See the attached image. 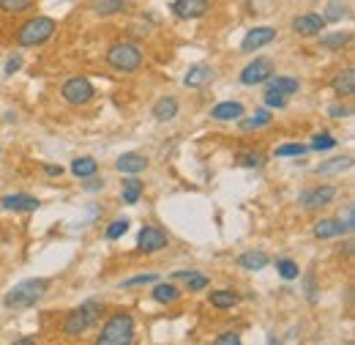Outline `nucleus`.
Here are the masks:
<instances>
[{
  "label": "nucleus",
  "mask_w": 355,
  "mask_h": 345,
  "mask_svg": "<svg viewBox=\"0 0 355 345\" xmlns=\"http://www.w3.org/2000/svg\"><path fill=\"white\" fill-rule=\"evenodd\" d=\"M208 299H210V307H216V310H232V307L241 302V296H238L235 291H230V288L213 291Z\"/></svg>",
  "instance_id": "22"
},
{
  "label": "nucleus",
  "mask_w": 355,
  "mask_h": 345,
  "mask_svg": "<svg viewBox=\"0 0 355 345\" xmlns=\"http://www.w3.org/2000/svg\"><path fill=\"white\" fill-rule=\"evenodd\" d=\"M126 230H129V219H126V217H123V219H112L110 228H107V239L115 241V239H121Z\"/></svg>",
  "instance_id": "36"
},
{
  "label": "nucleus",
  "mask_w": 355,
  "mask_h": 345,
  "mask_svg": "<svg viewBox=\"0 0 355 345\" xmlns=\"http://www.w3.org/2000/svg\"><path fill=\"white\" fill-rule=\"evenodd\" d=\"M268 255L262 252V250H246V252H241V258H238V266L243 269V272H262L265 266H268Z\"/></svg>",
  "instance_id": "16"
},
{
  "label": "nucleus",
  "mask_w": 355,
  "mask_h": 345,
  "mask_svg": "<svg viewBox=\"0 0 355 345\" xmlns=\"http://www.w3.org/2000/svg\"><path fill=\"white\" fill-rule=\"evenodd\" d=\"M273 38H276V30H273V27H254V30L246 33L241 49H243V52H257V49H262L265 44H271Z\"/></svg>",
  "instance_id": "12"
},
{
  "label": "nucleus",
  "mask_w": 355,
  "mask_h": 345,
  "mask_svg": "<svg viewBox=\"0 0 355 345\" xmlns=\"http://www.w3.org/2000/svg\"><path fill=\"white\" fill-rule=\"evenodd\" d=\"M170 8L178 19H199L210 11V0H175Z\"/></svg>",
  "instance_id": "9"
},
{
  "label": "nucleus",
  "mask_w": 355,
  "mask_h": 345,
  "mask_svg": "<svg viewBox=\"0 0 355 345\" xmlns=\"http://www.w3.org/2000/svg\"><path fill=\"white\" fill-rule=\"evenodd\" d=\"M151 296L159 305H175L178 299H180V288H178L175 283H156Z\"/></svg>",
  "instance_id": "21"
},
{
  "label": "nucleus",
  "mask_w": 355,
  "mask_h": 345,
  "mask_svg": "<svg viewBox=\"0 0 355 345\" xmlns=\"http://www.w3.org/2000/svg\"><path fill=\"white\" fill-rule=\"evenodd\" d=\"M175 115H178V99L175 96H162V99L154 104V118H156V121L167 123V121H173Z\"/></svg>",
  "instance_id": "20"
},
{
  "label": "nucleus",
  "mask_w": 355,
  "mask_h": 345,
  "mask_svg": "<svg viewBox=\"0 0 355 345\" xmlns=\"http://www.w3.org/2000/svg\"><path fill=\"white\" fill-rule=\"evenodd\" d=\"M0 206L5 211H36L41 203H38V198H30V195H5L0 200Z\"/></svg>",
  "instance_id": "15"
},
{
  "label": "nucleus",
  "mask_w": 355,
  "mask_h": 345,
  "mask_svg": "<svg viewBox=\"0 0 355 345\" xmlns=\"http://www.w3.org/2000/svg\"><path fill=\"white\" fill-rule=\"evenodd\" d=\"M265 85H268V91H279V93H284V96H293V93H298L301 91V82L295 80V77H282V74H271L268 80H265Z\"/></svg>",
  "instance_id": "18"
},
{
  "label": "nucleus",
  "mask_w": 355,
  "mask_h": 345,
  "mask_svg": "<svg viewBox=\"0 0 355 345\" xmlns=\"http://www.w3.org/2000/svg\"><path fill=\"white\" fill-rule=\"evenodd\" d=\"M213 343L216 345H238L241 343V335H238V332H221Z\"/></svg>",
  "instance_id": "41"
},
{
  "label": "nucleus",
  "mask_w": 355,
  "mask_h": 345,
  "mask_svg": "<svg viewBox=\"0 0 355 345\" xmlns=\"http://www.w3.org/2000/svg\"><path fill=\"white\" fill-rule=\"evenodd\" d=\"M317 38H320V47L323 49H342V47L350 44V33L347 30H334V33H326L323 30Z\"/></svg>",
  "instance_id": "23"
},
{
  "label": "nucleus",
  "mask_w": 355,
  "mask_h": 345,
  "mask_svg": "<svg viewBox=\"0 0 355 345\" xmlns=\"http://www.w3.org/2000/svg\"><path fill=\"white\" fill-rule=\"evenodd\" d=\"M342 222V228H345V233L350 236L355 230V209L353 206H347V211H345V219H339Z\"/></svg>",
  "instance_id": "40"
},
{
  "label": "nucleus",
  "mask_w": 355,
  "mask_h": 345,
  "mask_svg": "<svg viewBox=\"0 0 355 345\" xmlns=\"http://www.w3.org/2000/svg\"><path fill=\"white\" fill-rule=\"evenodd\" d=\"M331 115H334V118H342V115H350V110L342 107V104H336V107H331Z\"/></svg>",
  "instance_id": "44"
},
{
  "label": "nucleus",
  "mask_w": 355,
  "mask_h": 345,
  "mask_svg": "<svg viewBox=\"0 0 355 345\" xmlns=\"http://www.w3.org/2000/svg\"><path fill=\"white\" fill-rule=\"evenodd\" d=\"M265 104H268V107H279V110H282V107H287V96H284V93H279V91H268V93H265Z\"/></svg>",
  "instance_id": "38"
},
{
  "label": "nucleus",
  "mask_w": 355,
  "mask_h": 345,
  "mask_svg": "<svg viewBox=\"0 0 355 345\" xmlns=\"http://www.w3.org/2000/svg\"><path fill=\"white\" fill-rule=\"evenodd\" d=\"M334 198H336V189L334 187H317V189L301 195V206L306 211H317V209H326Z\"/></svg>",
  "instance_id": "10"
},
{
  "label": "nucleus",
  "mask_w": 355,
  "mask_h": 345,
  "mask_svg": "<svg viewBox=\"0 0 355 345\" xmlns=\"http://www.w3.org/2000/svg\"><path fill=\"white\" fill-rule=\"evenodd\" d=\"M210 80H213V69H210L208 63H197V66H191V69L186 71L183 85H186V88H202V85H208Z\"/></svg>",
  "instance_id": "14"
},
{
  "label": "nucleus",
  "mask_w": 355,
  "mask_h": 345,
  "mask_svg": "<svg viewBox=\"0 0 355 345\" xmlns=\"http://www.w3.org/2000/svg\"><path fill=\"white\" fill-rule=\"evenodd\" d=\"M273 118H271V112L268 110H257L252 118H238V126L243 129V132H257V129H262V126H268Z\"/></svg>",
  "instance_id": "26"
},
{
  "label": "nucleus",
  "mask_w": 355,
  "mask_h": 345,
  "mask_svg": "<svg viewBox=\"0 0 355 345\" xmlns=\"http://www.w3.org/2000/svg\"><path fill=\"white\" fill-rule=\"evenodd\" d=\"M353 167V159L350 156H342V159H331V162H326V165H320L317 167V173H342V170H350Z\"/></svg>",
  "instance_id": "31"
},
{
  "label": "nucleus",
  "mask_w": 355,
  "mask_h": 345,
  "mask_svg": "<svg viewBox=\"0 0 355 345\" xmlns=\"http://www.w3.org/2000/svg\"><path fill=\"white\" fill-rule=\"evenodd\" d=\"M312 140H315V143H312L315 151H331V148H336V143H339V140H336L334 134H328V132H320V134H315Z\"/></svg>",
  "instance_id": "32"
},
{
  "label": "nucleus",
  "mask_w": 355,
  "mask_h": 345,
  "mask_svg": "<svg viewBox=\"0 0 355 345\" xmlns=\"http://www.w3.org/2000/svg\"><path fill=\"white\" fill-rule=\"evenodd\" d=\"M88 326H90V318H88V313H85L82 307L71 310V313L63 318V335H66V337H79V335L88 332Z\"/></svg>",
  "instance_id": "11"
},
{
  "label": "nucleus",
  "mask_w": 355,
  "mask_h": 345,
  "mask_svg": "<svg viewBox=\"0 0 355 345\" xmlns=\"http://www.w3.org/2000/svg\"><path fill=\"white\" fill-rule=\"evenodd\" d=\"M16 345H33V337H19V340H14Z\"/></svg>",
  "instance_id": "46"
},
{
  "label": "nucleus",
  "mask_w": 355,
  "mask_h": 345,
  "mask_svg": "<svg viewBox=\"0 0 355 345\" xmlns=\"http://www.w3.org/2000/svg\"><path fill=\"white\" fill-rule=\"evenodd\" d=\"M210 285V280L205 277V274H199V272H191L188 277H186V288L188 291H205Z\"/></svg>",
  "instance_id": "37"
},
{
  "label": "nucleus",
  "mask_w": 355,
  "mask_h": 345,
  "mask_svg": "<svg viewBox=\"0 0 355 345\" xmlns=\"http://www.w3.org/2000/svg\"><path fill=\"white\" fill-rule=\"evenodd\" d=\"M30 8H36V0H0L3 14H25Z\"/></svg>",
  "instance_id": "30"
},
{
  "label": "nucleus",
  "mask_w": 355,
  "mask_h": 345,
  "mask_svg": "<svg viewBox=\"0 0 355 345\" xmlns=\"http://www.w3.org/2000/svg\"><path fill=\"white\" fill-rule=\"evenodd\" d=\"M104 58L115 71H123V74H132L143 66V49L132 41H115Z\"/></svg>",
  "instance_id": "4"
},
{
  "label": "nucleus",
  "mask_w": 355,
  "mask_h": 345,
  "mask_svg": "<svg viewBox=\"0 0 355 345\" xmlns=\"http://www.w3.org/2000/svg\"><path fill=\"white\" fill-rule=\"evenodd\" d=\"M44 173L52 176V178H60V176H63V167H60V165H44Z\"/></svg>",
  "instance_id": "42"
},
{
  "label": "nucleus",
  "mask_w": 355,
  "mask_h": 345,
  "mask_svg": "<svg viewBox=\"0 0 355 345\" xmlns=\"http://www.w3.org/2000/svg\"><path fill=\"white\" fill-rule=\"evenodd\" d=\"M49 285H52V280H47V277L22 280L19 285H14V288L5 294L3 305H5L8 310H25V307H33L36 302H41V299L47 296Z\"/></svg>",
  "instance_id": "1"
},
{
  "label": "nucleus",
  "mask_w": 355,
  "mask_h": 345,
  "mask_svg": "<svg viewBox=\"0 0 355 345\" xmlns=\"http://www.w3.org/2000/svg\"><path fill=\"white\" fill-rule=\"evenodd\" d=\"M271 74H276V71H273V63H271L268 58H254V60L241 71V82H243V85H260V82H265Z\"/></svg>",
  "instance_id": "7"
},
{
  "label": "nucleus",
  "mask_w": 355,
  "mask_h": 345,
  "mask_svg": "<svg viewBox=\"0 0 355 345\" xmlns=\"http://www.w3.org/2000/svg\"><path fill=\"white\" fill-rule=\"evenodd\" d=\"M315 236L317 239H339V236H345V228L339 219H320V222H315Z\"/></svg>",
  "instance_id": "24"
},
{
  "label": "nucleus",
  "mask_w": 355,
  "mask_h": 345,
  "mask_svg": "<svg viewBox=\"0 0 355 345\" xmlns=\"http://www.w3.org/2000/svg\"><path fill=\"white\" fill-rule=\"evenodd\" d=\"M331 88L336 96H353L355 93V71L353 69H342L334 80H331Z\"/></svg>",
  "instance_id": "19"
},
{
  "label": "nucleus",
  "mask_w": 355,
  "mask_h": 345,
  "mask_svg": "<svg viewBox=\"0 0 355 345\" xmlns=\"http://www.w3.org/2000/svg\"><path fill=\"white\" fill-rule=\"evenodd\" d=\"M156 283V274H140V277H132V280H123L121 288H134V285H151Z\"/></svg>",
  "instance_id": "39"
},
{
  "label": "nucleus",
  "mask_w": 355,
  "mask_h": 345,
  "mask_svg": "<svg viewBox=\"0 0 355 345\" xmlns=\"http://www.w3.org/2000/svg\"><path fill=\"white\" fill-rule=\"evenodd\" d=\"M143 189H145V184H143L140 178H126V181H123V189H121V198H123V203L134 206V203L143 198Z\"/></svg>",
  "instance_id": "28"
},
{
  "label": "nucleus",
  "mask_w": 355,
  "mask_h": 345,
  "mask_svg": "<svg viewBox=\"0 0 355 345\" xmlns=\"http://www.w3.org/2000/svg\"><path fill=\"white\" fill-rule=\"evenodd\" d=\"M326 19H323V14H301V16H295L293 19V30L298 33V36H304V38H315V36H320L323 30H326Z\"/></svg>",
  "instance_id": "8"
},
{
  "label": "nucleus",
  "mask_w": 355,
  "mask_h": 345,
  "mask_svg": "<svg viewBox=\"0 0 355 345\" xmlns=\"http://www.w3.org/2000/svg\"><path fill=\"white\" fill-rule=\"evenodd\" d=\"M347 16H350V3H342V0H331L326 5V14H323L326 22H342Z\"/></svg>",
  "instance_id": "29"
},
{
  "label": "nucleus",
  "mask_w": 355,
  "mask_h": 345,
  "mask_svg": "<svg viewBox=\"0 0 355 345\" xmlns=\"http://www.w3.org/2000/svg\"><path fill=\"white\" fill-rule=\"evenodd\" d=\"M238 165H241V167H262V165H265V156H262V154H254V151L238 154Z\"/></svg>",
  "instance_id": "35"
},
{
  "label": "nucleus",
  "mask_w": 355,
  "mask_h": 345,
  "mask_svg": "<svg viewBox=\"0 0 355 345\" xmlns=\"http://www.w3.org/2000/svg\"><path fill=\"white\" fill-rule=\"evenodd\" d=\"M99 345H132L134 343V318L129 313H115L110 316V321L101 326L99 337H96Z\"/></svg>",
  "instance_id": "2"
},
{
  "label": "nucleus",
  "mask_w": 355,
  "mask_h": 345,
  "mask_svg": "<svg viewBox=\"0 0 355 345\" xmlns=\"http://www.w3.org/2000/svg\"><path fill=\"white\" fill-rule=\"evenodd\" d=\"M126 5H129V0H90V11H93V14H99V16L121 14Z\"/></svg>",
  "instance_id": "25"
},
{
  "label": "nucleus",
  "mask_w": 355,
  "mask_h": 345,
  "mask_svg": "<svg viewBox=\"0 0 355 345\" xmlns=\"http://www.w3.org/2000/svg\"><path fill=\"white\" fill-rule=\"evenodd\" d=\"M58 30V22L52 16H30L19 30H16V44L19 47H38L49 41Z\"/></svg>",
  "instance_id": "3"
},
{
  "label": "nucleus",
  "mask_w": 355,
  "mask_h": 345,
  "mask_svg": "<svg viewBox=\"0 0 355 345\" xmlns=\"http://www.w3.org/2000/svg\"><path fill=\"white\" fill-rule=\"evenodd\" d=\"M60 93H63V99H66L69 104H74V107H82V104L93 102V96H96V88L90 85V80H88V77H71V80H66V82H63Z\"/></svg>",
  "instance_id": "5"
},
{
  "label": "nucleus",
  "mask_w": 355,
  "mask_h": 345,
  "mask_svg": "<svg viewBox=\"0 0 355 345\" xmlns=\"http://www.w3.org/2000/svg\"><path fill=\"white\" fill-rule=\"evenodd\" d=\"M19 66H22V60H19V58H11V60L5 63V74H14Z\"/></svg>",
  "instance_id": "43"
},
{
  "label": "nucleus",
  "mask_w": 355,
  "mask_h": 345,
  "mask_svg": "<svg viewBox=\"0 0 355 345\" xmlns=\"http://www.w3.org/2000/svg\"><path fill=\"white\" fill-rule=\"evenodd\" d=\"M170 244V236L159 228V225H145L137 236V252L140 255H154V252H162L164 247Z\"/></svg>",
  "instance_id": "6"
},
{
  "label": "nucleus",
  "mask_w": 355,
  "mask_h": 345,
  "mask_svg": "<svg viewBox=\"0 0 355 345\" xmlns=\"http://www.w3.org/2000/svg\"><path fill=\"white\" fill-rule=\"evenodd\" d=\"M115 167H118V173H123V176H137V173H143L145 167H148V159L143 156V154H123V156H118V162H115Z\"/></svg>",
  "instance_id": "13"
},
{
  "label": "nucleus",
  "mask_w": 355,
  "mask_h": 345,
  "mask_svg": "<svg viewBox=\"0 0 355 345\" xmlns=\"http://www.w3.org/2000/svg\"><path fill=\"white\" fill-rule=\"evenodd\" d=\"M71 173H74L77 178H90V176L99 173V162H96L93 156H79V159L71 162Z\"/></svg>",
  "instance_id": "27"
},
{
  "label": "nucleus",
  "mask_w": 355,
  "mask_h": 345,
  "mask_svg": "<svg viewBox=\"0 0 355 345\" xmlns=\"http://www.w3.org/2000/svg\"><path fill=\"white\" fill-rule=\"evenodd\" d=\"M101 187H104V184H101V181H96L93 176H90V181L85 184V189H88V192H96V189H101Z\"/></svg>",
  "instance_id": "45"
},
{
  "label": "nucleus",
  "mask_w": 355,
  "mask_h": 345,
  "mask_svg": "<svg viewBox=\"0 0 355 345\" xmlns=\"http://www.w3.org/2000/svg\"><path fill=\"white\" fill-rule=\"evenodd\" d=\"M210 118L213 121H238V118H243V104L241 102H219L210 110Z\"/></svg>",
  "instance_id": "17"
},
{
  "label": "nucleus",
  "mask_w": 355,
  "mask_h": 345,
  "mask_svg": "<svg viewBox=\"0 0 355 345\" xmlns=\"http://www.w3.org/2000/svg\"><path fill=\"white\" fill-rule=\"evenodd\" d=\"M309 148L306 145H301V143H287V145H279L273 154L276 156H304Z\"/></svg>",
  "instance_id": "34"
},
{
  "label": "nucleus",
  "mask_w": 355,
  "mask_h": 345,
  "mask_svg": "<svg viewBox=\"0 0 355 345\" xmlns=\"http://www.w3.org/2000/svg\"><path fill=\"white\" fill-rule=\"evenodd\" d=\"M276 272L282 274V280H298V274H301V269H298L295 261H279L276 263Z\"/></svg>",
  "instance_id": "33"
}]
</instances>
